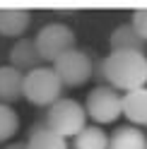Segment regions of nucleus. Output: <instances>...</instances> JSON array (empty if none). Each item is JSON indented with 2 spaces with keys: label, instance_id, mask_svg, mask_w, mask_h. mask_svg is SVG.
<instances>
[{
  "label": "nucleus",
  "instance_id": "18",
  "mask_svg": "<svg viewBox=\"0 0 147 149\" xmlns=\"http://www.w3.org/2000/svg\"><path fill=\"white\" fill-rule=\"evenodd\" d=\"M5 149H27V142H12V144H7Z\"/></svg>",
  "mask_w": 147,
  "mask_h": 149
},
{
  "label": "nucleus",
  "instance_id": "8",
  "mask_svg": "<svg viewBox=\"0 0 147 149\" xmlns=\"http://www.w3.org/2000/svg\"><path fill=\"white\" fill-rule=\"evenodd\" d=\"M123 116L135 127H147V89H133L123 94Z\"/></svg>",
  "mask_w": 147,
  "mask_h": 149
},
{
  "label": "nucleus",
  "instance_id": "1",
  "mask_svg": "<svg viewBox=\"0 0 147 149\" xmlns=\"http://www.w3.org/2000/svg\"><path fill=\"white\" fill-rule=\"evenodd\" d=\"M106 84L116 91H133L147 84V55L135 51H111L104 58Z\"/></svg>",
  "mask_w": 147,
  "mask_h": 149
},
{
  "label": "nucleus",
  "instance_id": "7",
  "mask_svg": "<svg viewBox=\"0 0 147 149\" xmlns=\"http://www.w3.org/2000/svg\"><path fill=\"white\" fill-rule=\"evenodd\" d=\"M10 68L20 70L22 74L41 68V55H39V51H36L34 39H20L12 46V51H10Z\"/></svg>",
  "mask_w": 147,
  "mask_h": 149
},
{
  "label": "nucleus",
  "instance_id": "6",
  "mask_svg": "<svg viewBox=\"0 0 147 149\" xmlns=\"http://www.w3.org/2000/svg\"><path fill=\"white\" fill-rule=\"evenodd\" d=\"M92 70H94V60L89 58L87 51H80V48H72L68 53H63L60 58L53 63V72L58 74L63 87L87 84L92 79Z\"/></svg>",
  "mask_w": 147,
  "mask_h": 149
},
{
  "label": "nucleus",
  "instance_id": "12",
  "mask_svg": "<svg viewBox=\"0 0 147 149\" xmlns=\"http://www.w3.org/2000/svg\"><path fill=\"white\" fill-rule=\"evenodd\" d=\"M32 24V15L27 10H0V36L17 39Z\"/></svg>",
  "mask_w": 147,
  "mask_h": 149
},
{
  "label": "nucleus",
  "instance_id": "4",
  "mask_svg": "<svg viewBox=\"0 0 147 149\" xmlns=\"http://www.w3.org/2000/svg\"><path fill=\"white\" fill-rule=\"evenodd\" d=\"M82 106L87 118H92L97 125H108L116 123L118 116H123V94L108 84H97V89L87 94Z\"/></svg>",
  "mask_w": 147,
  "mask_h": 149
},
{
  "label": "nucleus",
  "instance_id": "14",
  "mask_svg": "<svg viewBox=\"0 0 147 149\" xmlns=\"http://www.w3.org/2000/svg\"><path fill=\"white\" fill-rule=\"evenodd\" d=\"M72 149H108V135L99 125L85 127L72 137Z\"/></svg>",
  "mask_w": 147,
  "mask_h": 149
},
{
  "label": "nucleus",
  "instance_id": "9",
  "mask_svg": "<svg viewBox=\"0 0 147 149\" xmlns=\"http://www.w3.org/2000/svg\"><path fill=\"white\" fill-rule=\"evenodd\" d=\"M22 84L24 74L20 70L10 68V65H0V104H15L17 99H22Z\"/></svg>",
  "mask_w": 147,
  "mask_h": 149
},
{
  "label": "nucleus",
  "instance_id": "2",
  "mask_svg": "<svg viewBox=\"0 0 147 149\" xmlns=\"http://www.w3.org/2000/svg\"><path fill=\"white\" fill-rule=\"evenodd\" d=\"M63 87L58 74L53 72V68H36L32 72L24 74V84H22V96L34 106H41V108H48L53 106L63 94Z\"/></svg>",
  "mask_w": 147,
  "mask_h": 149
},
{
  "label": "nucleus",
  "instance_id": "10",
  "mask_svg": "<svg viewBox=\"0 0 147 149\" xmlns=\"http://www.w3.org/2000/svg\"><path fill=\"white\" fill-rule=\"evenodd\" d=\"M108 43H111V51H135V53H145V46H147V41L130 26V22L118 24L111 31Z\"/></svg>",
  "mask_w": 147,
  "mask_h": 149
},
{
  "label": "nucleus",
  "instance_id": "3",
  "mask_svg": "<svg viewBox=\"0 0 147 149\" xmlns=\"http://www.w3.org/2000/svg\"><path fill=\"white\" fill-rule=\"evenodd\" d=\"M46 127H51L53 132L60 137H75L80 130L87 127V113L85 106L75 99H58L53 106H48L46 113Z\"/></svg>",
  "mask_w": 147,
  "mask_h": 149
},
{
  "label": "nucleus",
  "instance_id": "11",
  "mask_svg": "<svg viewBox=\"0 0 147 149\" xmlns=\"http://www.w3.org/2000/svg\"><path fill=\"white\" fill-rule=\"evenodd\" d=\"M108 149H147V137L140 127L123 125L108 135Z\"/></svg>",
  "mask_w": 147,
  "mask_h": 149
},
{
  "label": "nucleus",
  "instance_id": "13",
  "mask_svg": "<svg viewBox=\"0 0 147 149\" xmlns=\"http://www.w3.org/2000/svg\"><path fill=\"white\" fill-rule=\"evenodd\" d=\"M27 149H68V139L53 132L51 127L36 123L29 130V139H27Z\"/></svg>",
  "mask_w": 147,
  "mask_h": 149
},
{
  "label": "nucleus",
  "instance_id": "15",
  "mask_svg": "<svg viewBox=\"0 0 147 149\" xmlns=\"http://www.w3.org/2000/svg\"><path fill=\"white\" fill-rule=\"evenodd\" d=\"M20 130V116L17 111L7 104H0V142L12 139Z\"/></svg>",
  "mask_w": 147,
  "mask_h": 149
},
{
  "label": "nucleus",
  "instance_id": "16",
  "mask_svg": "<svg viewBox=\"0 0 147 149\" xmlns=\"http://www.w3.org/2000/svg\"><path fill=\"white\" fill-rule=\"evenodd\" d=\"M130 26L147 41V10H135L133 12V19H130Z\"/></svg>",
  "mask_w": 147,
  "mask_h": 149
},
{
  "label": "nucleus",
  "instance_id": "17",
  "mask_svg": "<svg viewBox=\"0 0 147 149\" xmlns=\"http://www.w3.org/2000/svg\"><path fill=\"white\" fill-rule=\"evenodd\" d=\"M92 77L97 82H106L104 77V60H94V70H92Z\"/></svg>",
  "mask_w": 147,
  "mask_h": 149
},
{
  "label": "nucleus",
  "instance_id": "5",
  "mask_svg": "<svg viewBox=\"0 0 147 149\" xmlns=\"http://www.w3.org/2000/svg\"><path fill=\"white\" fill-rule=\"evenodd\" d=\"M34 43H36V51L41 55V63L43 60L46 63H56L63 53L75 48V31H72L68 24L51 22L36 34Z\"/></svg>",
  "mask_w": 147,
  "mask_h": 149
}]
</instances>
